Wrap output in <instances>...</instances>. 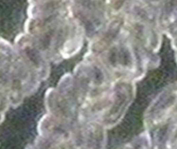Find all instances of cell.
Segmentation results:
<instances>
[{"label":"cell","instance_id":"obj_1","mask_svg":"<svg viewBox=\"0 0 177 149\" xmlns=\"http://www.w3.org/2000/svg\"><path fill=\"white\" fill-rule=\"evenodd\" d=\"M52 68L51 77L43 81L35 93L21 105L10 108L0 124V148L24 149L32 144L37 135L38 123L45 114L44 96L57 75Z\"/></svg>","mask_w":177,"mask_h":149},{"label":"cell","instance_id":"obj_2","mask_svg":"<svg viewBox=\"0 0 177 149\" xmlns=\"http://www.w3.org/2000/svg\"><path fill=\"white\" fill-rule=\"evenodd\" d=\"M27 0H0V37L13 41L23 31Z\"/></svg>","mask_w":177,"mask_h":149}]
</instances>
